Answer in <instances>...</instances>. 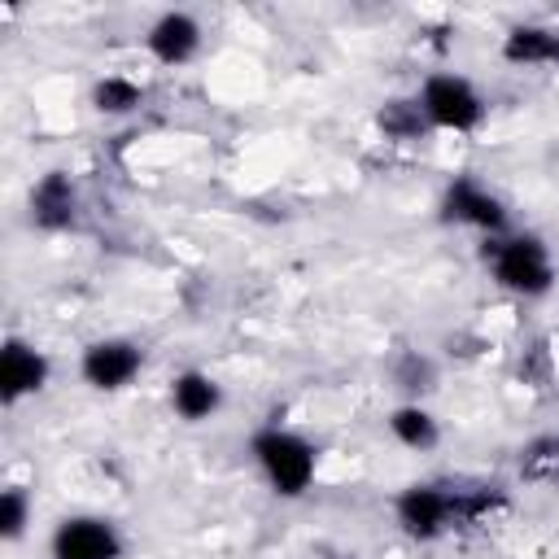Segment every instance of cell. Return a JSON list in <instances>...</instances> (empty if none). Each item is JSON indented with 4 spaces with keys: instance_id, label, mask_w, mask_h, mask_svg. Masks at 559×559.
Wrapping results in <instances>:
<instances>
[{
    "instance_id": "cell-17",
    "label": "cell",
    "mask_w": 559,
    "mask_h": 559,
    "mask_svg": "<svg viewBox=\"0 0 559 559\" xmlns=\"http://www.w3.org/2000/svg\"><path fill=\"white\" fill-rule=\"evenodd\" d=\"M26 524H31V498L13 485V489L0 493V537L4 542H17L26 533Z\"/></svg>"
},
{
    "instance_id": "cell-11",
    "label": "cell",
    "mask_w": 559,
    "mask_h": 559,
    "mask_svg": "<svg viewBox=\"0 0 559 559\" xmlns=\"http://www.w3.org/2000/svg\"><path fill=\"white\" fill-rule=\"evenodd\" d=\"M502 61L511 66H559V31L555 26H511L502 35Z\"/></svg>"
},
{
    "instance_id": "cell-5",
    "label": "cell",
    "mask_w": 559,
    "mask_h": 559,
    "mask_svg": "<svg viewBox=\"0 0 559 559\" xmlns=\"http://www.w3.org/2000/svg\"><path fill=\"white\" fill-rule=\"evenodd\" d=\"M52 559H122V537L100 515H70L52 528Z\"/></svg>"
},
{
    "instance_id": "cell-6",
    "label": "cell",
    "mask_w": 559,
    "mask_h": 559,
    "mask_svg": "<svg viewBox=\"0 0 559 559\" xmlns=\"http://www.w3.org/2000/svg\"><path fill=\"white\" fill-rule=\"evenodd\" d=\"M140 367H144L140 345L135 341H122V336L92 341L83 349V362H79V371H83V380L92 389H122V384H131L140 376Z\"/></svg>"
},
{
    "instance_id": "cell-14",
    "label": "cell",
    "mask_w": 559,
    "mask_h": 559,
    "mask_svg": "<svg viewBox=\"0 0 559 559\" xmlns=\"http://www.w3.org/2000/svg\"><path fill=\"white\" fill-rule=\"evenodd\" d=\"M140 100H144V87L131 79H118V74H109L92 87V105L100 114H131V109H140Z\"/></svg>"
},
{
    "instance_id": "cell-12",
    "label": "cell",
    "mask_w": 559,
    "mask_h": 559,
    "mask_svg": "<svg viewBox=\"0 0 559 559\" xmlns=\"http://www.w3.org/2000/svg\"><path fill=\"white\" fill-rule=\"evenodd\" d=\"M170 406L183 415V419H210L218 406H223V389L214 384V376L205 371H179L175 384H170Z\"/></svg>"
},
{
    "instance_id": "cell-7",
    "label": "cell",
    "mask_w": 559,
    "mask_h": 559,
    "mask_svg": "<svg viewBox=\"0 0 559 559\" xmlns=\"http://www.w3.org/2000/svg\"><path fill=\"white\" fill-rule=\"evenodd\" d=\"M48 371L52 367H48V354L44 349L9 336L4 349H0V402L4 406H17L22 397L39 393L48 384Z\"/></svg>"
},
{
    "instance_id": "cell-18",
    "label": "cell",
    "mask_w": 559,
    "mask_h": 559,
    "mask_svg": "<svg viewBox=\"0 0 559 559\" xmlns=\"http://www.w3.org/2000/svg\"><path fill=\"white\" fill-rule=\"evenodd\" d=\"M397 384L411 389V393H424L432 384V362L419 358V354H402L397 358Z\"/></svg>"
},
{
    "instance_id": "cell-10",
    "label": "cell",
    "mask_w": 559,
    "mask_h": 559,
    "mask_svg": "<svg viewBox=\"0 0 559 559\" xmlns=\"http://www.w3.org/2000/svg\"><path fill=\"white\" fill-rule=\"evenodd\" d=\"M79 218V197L66 170H48L35 188H31V223L44 231H66Z\"/></svg>"
},
{
    "instance_id": "cell-13",
    "label": "cell",
    "mask_w": 559,
    "mask_h": 559,
    "mask_svg": "<svg viewBox=\"0 0 559 559\" xmlns=\"http://www.w3.org/2000/svg\"><path fill=\"white\" fill-rule=\"evenodd\" d=\"M389 432L406 445V450H432L437 441H441V428H437V419L419 406V402H406V406H397L393 415H389Z\"/></svg>"
},
{
    "instance_id": "cell-1",
    "label": "cell",
    "mask_w": 559,
    "mask_h": 559,
    "mask_svg": "<svg viewBox=\"0 0 559 559\" xmlns=\"http://www.w3.org/2000/svg\"><path fill=\"white\" fill-rule=\"evenodd\" d=\"M485 262L493 280L515 293V297H546L555 288V262L542 236L520 231V236H493L485 240Z\"/></svg>"
},
{
    "instance_id": "cell-9",
    "label": "cell",
    "mask_w": 559,
    "mask_h": 559,
    "mask_svg": "<svg viewBox=\"0 0 559 559\" xmlns=\"http://www.w3.org/2000/svg\"><path fill=\"white\" fill-rule=\"evenodd\" d=\"M144 44H148L153 61H162V66H183V61H192L197 48H201V26H197L192 13L170 9V13H162V17L148 26Z\"/></svg>"
},
{
    "instance_id": "cell-2",
    "label": "cell",
    "mask_w": 559,
    "mask_h": 559,
    "mask_svg": "<svg viewBox=\"0 0 559 559\" xmlns=\"http://www.w3.org/2000/svg\"><path fill=\"white\" fill-rule=\"evenodd\" d=\"M249 450H253V459H258V467H262V476L271 480L275 493L301 498L310 489V480H314V445L306 437H297L288 428H262V432H253Z\"/></svg>"
},
{
    "instance_id": "cell-4",
    "label": "cell",
    "mask_w": 559,
    "mask_h": 559,
    "mask_svg": "<svg viewBox=\"0 0 559 559\" xmlns=\"http://www.w3.org/2000/svg\"><path fill=\"white\" fill-rule=\"evenodd\" d=\"M393 515H397L406 537L432 542V537L459 528V520H454V485H428V480L424 485H406L397 493V502H393Z\"/></svg>"
},
{
    "instance_id": "cell-3",
    "label": "cell",
    "mask_w": 559,
    "mask_h": 559,
    "mask_svg": "<svg viewBox=\"0 0 559 559\" xmlns=\"http://www.w3.org/2000/svg\"><path fill=\"white\" fill-rule=\"evenodd\" d=\"M419 109L441 131H472L485 118V100L463 74H432L419 92Z\"/></svg>"
},
{
    "instance_id": "cell-8",
    "label": "cell",
    "mask_w": 559,
    "mask_h": 559,
    "mask_svg": "<svg viewBox=\"0 0 559 559\" xmlns=\"http://www.w3.org/2000/svg\"><path fill=\"white\" fill-rule=\"evenodd\" d=\"M441 214L450 218V223H463V227H480V231H489V236H498L502 231V223H507V210H502V201L489 192V188H480L476 179H454L450 188H445V197H441Z\"/></svg>"
},
{
    "instance_id": "cell-16",
    "label": "cell",
    "mask_w": 559,
    "mask_h": 559,
    "mask_svg": "<svg viewBox=\"0 0 559 559\" xmlns=\"http://www.w3.org/2000/svg\"><path fill=\"white\" fill-rule=\"evenodd\" d=\"M520 472L528 480H559V437H542L520 454Z\"/></svg>"
},
{
    "instance_id": "cell-15",
    "label": "cell",
    "mask_w": 559,
    "mask_h": 559,
    "mask_svg": "<svg viewBox=\"0 0 559 559\" xmlns=\"http://www.w3.org/2000/svg\"><path fill=\"white\" fill-rule=\"evenodd\" d=\"M380 127H384V135H393V140H411V135H419V131L428 127V118H424L419 100H389V105L380 109Z\"/></svg>"
}]
</instances>
